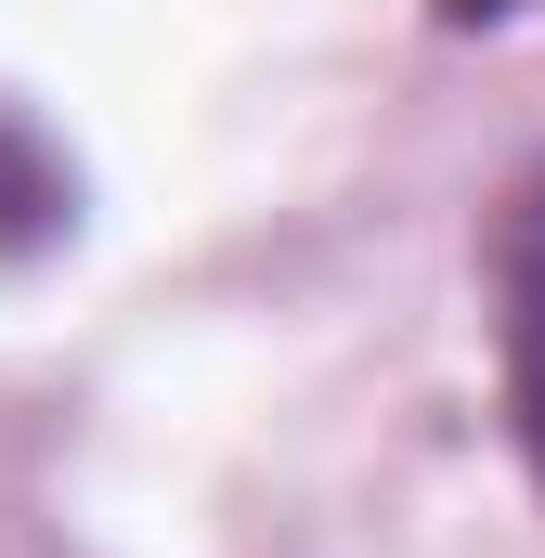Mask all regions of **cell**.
<instances>
[{
	"instance_id": "6da1fadb",
	"label": "cell",
	"mask_w": 545,
	"mask_h": 558,
	"mask_svg": "<svg viewBox=\"0 0 545 558\" xmlns=\"http://www.w3.org/2000/svg\"><path fill=\"white\" fill-rule=\"evenodd\" d=\"M507 403L545 468V182L520 195V234H507Z\"/></svg>"
}]
</instances>
